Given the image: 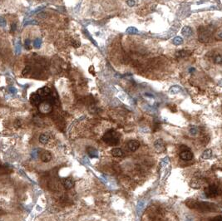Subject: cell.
<instances>
[{
    "label": "cell",
    "mask_w": 222,
    "mask_h": 221,
    "mask_svg": "<svg viewBox=\"0 0 222 221\" xmlns=\"http://www.w3.org/2000/svg\"><path fill=\"white\" fill-rule=\"evenodd\" d=\"M185 205L191 209H196L200 212H215L218 210L215 204L209 202H200L194 199H187Z\"/></svg>",
    "instance_id": "cell-1"
},
{
    "label": "cell",
    "mask_w": 222,
    "mask_h": 221,
    "mask_svg": "<svg viewBox=\"0 0 222 221\" xmlns=\"http://www.w3.org/2000/svg\"><path fill=\"white\" fill-rule=\"evenodd\" d=\"M215 33V28L212 25L201 26L198 30V38L203 43H210L212 39L213 34Z\"/></svg>",
    "instance_id": "cell-2"
},
{
    "label": "cell",
    "mask_w": 222,
    "mask_h": 221,
    "mask_svg": "<svg viewBox=\"0 0 222 221\" xmlns=\"http://www.w3.org/2000/svg\"><path fill=\"white\" fill-rule=\"evenodd\" d=\"M207 60L213 66L222 67V49H213L208 52Z\"/></svg>",
    "instance_id": "cell-3"
},
{
    "label": "cell",
    "mask_w": 222,
    "mask_h": 221,
    "mask_svg": "<svg viewBox=\"0 0 222 221\" xmlns=\"http://www.w3.org/2000/svg\"><path fill=\"white\" fill-rule=\"evenodd\" d=\"M120 134L115 130H109L102 136L103 141L109 145H117L120 142Z\"/></svg>",
    "instance_id": "cell-4"
},
{
    "label": "cell",
    "mask_w": 222,
    "mask_h": 221,
    "mask_svg": "<svg viewBox=\"0 0 222 221\" xmlns=\"http://www.w3.org/2000/svg\"><path fill=\"white\" fill-rule=\"evenodd\" d=\"M204 193L208 198H214L219 194V189L216 185L211 184V185L207 186L204 189Z\"/></svg>",
    "instance_id": "cell-5"
},
{
    "label": "cell",
    "mask_w": 222,
    "mask_h": 221,
    "mask_svg": "<svg viewBox=\"0 0 222 221\" xmlns=\"http://www.w3.org/2000/svg\"><path fill=\"white\" fill-rule=\"evenodd\" d=\"M181 149L182 150L179 154V156L181 160H190L193 158V153L188 149L187 146L185 145H181Z\"/></svg>",
    "instance_id": "cell-6"
},
{
    "label": "cell",
    "mask_w": 222,
    "mask_h": 221,
    "mask_svg": "<svg viewBox=\"0 0 222 221\" xmlns=\"http://www.w3.org/2000/svg\"><path fill=\"white\" fill-rule=\"evenodd\" d=\"M30 101H31V103L34 106L40 105L42 102V97L38 94V93H33L30 97Z\"/></svg>",
    "instance_id": "cell-7"
},
{
    "label": "cell",
    "mask_w": 222,
    "mask_h": 221,
    "mask_svg": "<svg viewBox=\"0 0 222 221\" xmlns=\"http://www.w3.org/2000/svg\"><path fill=\"white\" fill-rule=\"evenodd\" d=\"M154 147H155V150L157 152H162L165 150V143L163 142L161 139H159L154 143Z\"/></svg>",
    "instance_id": "cell-8"
},
{
    "label": "cell",
    "mask_w": 222,
    "mask_h": 221,
    "mask_svg": "<svg viewBox=\"0 0 222 221\" xmlns=\"http://www.w3.org/2000/svg\"><path fill=\"white\" fill-rule=\"evenodd\" d=\"M140 146V142L137 140H132L127 144V147L131 151H136Z\"/></svg>",
    "instance_id": "cell-9"
},
{
    "label": "cell",
    "mask_w": 222,
    "mask_h": 221,
    "mask_svg": "<svg viewBox=\"0 0 222 221\" xmlns=\"http://www.w3.org/2000/svg\"><path fill=\"white\" fill-rule=\"evenodd\" d=\"M39 110H40L41 112H43V113H48V112H50V111H51L52 107H51V106H50V104H49V103L43 102V103L40 104Z\"/></svg>",
    "instance_id": "cell-10"
},
{
    "label": "cell",
    "mask_w": 222,
    "mask_h": 221,
    "mask_svg": "<svg viewBox=\"0 0 222 221\" xmlns=\"http://www.w3.org/2000/svg\"><path fill=\"white\" fill-rule=\"evenodd\" d=\"M62 185H63L65 188L69 189H72V187H73L74 185V182L73 180H72V179H69V178H66V179H63L62 181Z\"/></svg>",
    "instance_id": "cell-11"
},
{
    "label": "cell",
    "mask_w": 222,
    "mask_h": 221,
    "mask_svg": "<svg viewBox=\"0 0 222 221\" xmlns=\"http://www.w3.org/2000/svg\"><path fill=\"white\" fill-rule=\"evenodd\" d=\"M193 33V31L191 29V28L189 27V26H185V27L182 28L181 29V34L184 36V37H190Z\"/></svg>",
    "instance_id": "cell-12"
},
{
    "label": "cell",
    "mask_w": 222,
    "mask_h": 221,
    "mask_svg": "<svg viewBox=\"0 0 222 221\" xmlns=\"http://www.w3.org/2000/svg\"><path fill=\"white\" fill-rule=\"evenodd\" d=\"M202 184H203V182L201 181V180H200V179H195V180H193L191 181L190 186H191L193 189H200Z\"/></svg>",
    "instance_id": "cell-13"
},
{
    "label": "cell",
    "mask_w": 222,
    "mask_h": 221,
    "mask_svg": "<svg viewBox=\"0 0 222 221\" xmlns=\"http://www.w3.org/2000/svg\"><path fill=\"white\" fill-rule=\"evenodd\" d=\"M41 160L43 162H49L52 160V155L50 152L45 151L41 155Z\"/></svg>",
    "instance_id": "cell-14"
},
{
    "label": "cell",
    "mask_w": 222,
    "mask_h": 221,
    "mask_svg": "<svg viewBox=\"0 0 222 221\" xmlns=\"http://www.w3.org/2000/svg\"><path fill=\"white\" fill-rule=\"evenodd\" d=\"M51 93V91L48 87H44L41 89L38 90V94L41 96V97H47V96H49Z\"/></svg>",
    "instance_id": "cell-15"
},
{
    "label": "cell",
    "mask_w": 222,
    "mask_h": 221,
    "mask_svg": "<svg viewBox=\"0 0 222 221\" xmlns=\"http://www.w3.org/2000/svg\"><path fill=\"white\" fill-rule=\"evenodd\" d=\"M189 55H190V52L187 50H181V51L176 52V57L178 58H186V57H188Z\"/></svg>",
    "instance_id": "cell-16"
},
{
    "label": "cell",
    "mask_w": 222,
    "mask_h": 221,
    "mask_svg": "<svg viewBox=\"0 0 222 221\" xmlns=\"http://www.w3.org/2000/svg\"><path fill=\"white\" fill-rule=\"evenodd\" d=\"M111 153L115 157H121L123 155V151H122V150L120 149V148H114V149L112 150Z\"/></svg>",
    "instance_id": "cell-17"
},
{
    "label": "cell",
    "mask_w": 222,
    "mask_h": 221,
    "mask_svg": "<svg viewBox=\"0 0 222 221\" xmlns=\"http://www.w3.org/2000/svg\"><path fill=\"white\" fill-rule=\"evenodd\" d=\"M87 150L88 155H89L91 157H97L98 152H97V150L95 149V148H93V147H88Z\"/></svg>",
    "instance_id": "cell-18"
},
{
    "label": "cell",
    "mask_w": 222,
    "mask_h": 221,
    "mask_svg": "<svg viewBox=\"0 0 222 221\" xmlns=\"http://www.w3.org/2000/svg\"><path fill=\"white\" fill-rule=\"evenodd\" d=\"M49 136L48 135H46V134H42L40 136H39V141H40V143H42V144H47L48 141H49Z\"/></svg>",
    "instance_id": "cell-19"
},
{
    "label": "cell",
    "mask_w": 222,
    "mask_h": 221,
    "mask_svg": "<svg viewBox=\"0 0 222 221\" xmlns=\"http://www.w3.org/2000/svg\"><path fill=\"white\" fill-rule=\"evenodd\" d=\"M211 154H212V151H211V150H205V151H204L202 153L201 155V158L204 160H207L209 159L210 156H211Z\"/></svg>",
    "instance_id": "cell-20"
},
{
    "label": "cell",
    "mask_w": 222,
    "mask_h": 221,
    "mask_svg": "<svg viewBox=\"0 0 222 221\" xmlns=\"http://www.w3.org/2000/svg\"><path fill=\"white\" fill-rule=\"evenodd\" d=\"M172 43H173L174 45H176V46H179V45H181V44L183 43V39H182L181 37H178V36H177V37H175L173 38V40H172Z\"/></svg>",
    "instance_id": "cell-21"
},
{
    "label": "cell",
    "mask_w": 222,
    "mask_h": 221,
    "mask_svg": "<svg viewBox=\"0 0 222 221\" xmlns=\"http://www.w3.org/2000/svg\"><path fill=\"white\" fill-rule=\"evenodd\" d=\"M180 91H181V87H179L178 86H173V87L170 88V92L171 94H176V93L179 92Z\"/></svg>",
    "instance_id": "cell-22"
},
{
    "label": "cell",
    "mask_w": 222,
    "mask_h": 221,
    "mask_svg": "<svg viewBox=\"0 0 222 221\" xmlns=\"http://www.w3.org/2000/svg\"><path fill=\"white\" fill-rule=\"evenodd\" d=\"M126 33H128V34H136V33H138V30L134 27H130L127 29Z\"/></svg>",
    "instance_id": "cell-23"
},
{
    "label": "cell",
    "mask_w": 222,
    "mask_h": 221,
    "mask_svg": "<svg viewBox=\"0 0 222 221\" xmlns=\"http://www.w3.org/2000/svg\"><path fill=\"white\" fill-rule=\"evenodd\" d=\"M42 45V40L40 38H36V39L33 41V47L35 48H40V47Z\"/></svg>",
    "instance_id": "cell-24"
},
{
    "label": "cell",
    "mask_w": 222,
    "mask_h": 221,
    "mask_svg": "<svg viewBox=\"0 0 222 221\" xmlns=\"http://www.w3.org/2000/svg\"><path fill=\"white\" fill-rule=\"evenodd\" d=\"M31 41L29 38H27V39L25 40V43H24V46H25V48L27 49V50H30L31 49Z\"/></svg>",
    "instance_id": "cell-25"
},
{
    "label": "cell",
    "mask_w": 222,
    "mask_h": 221,
    "mask_svg": "<svg viewBox=\"0 0 222 221\" xmlns=\"http://www.w3.org/2000/svg\"><path fill=\"white\" fill-rule=\"evenodd\" d=\"M38 22L35 20H31V21H28L24 23V26H28V25H37Z\"/></svg>",
    "instance_id": "cell-26"
},
{
    "label": "cell",
    "mask_w": 222,
    "mask_h": 221,
    "mask_svg": "<svg viewBox=\"0 0 222 221\" xmlns=\"http://www.w3.org/2000/svg\"><path fill=\"white\" fill-rule=\"evenodd\" d=\"M6 24H7V22L4 18L0 17V27H5Z\"/></svg>",
    "instance_id": "cell-27"
},
{
    "label": "cell",
    "mask_w": 222,
    "mask_h": 221,
    "mask_svg": "<svg viewBox=\"0 0 222 221\" xmlns=\"http://www.w3.org/2000/svg\"><path fill=\"white\" fill-rule=\"evenodd\" d=\"M15 52H16V54H19L21 52V44L19 43H17L16 45V48H15Z\"/></svg>",
    "instance_id": "cell-28"
},
{
    "label": "cell",
    "mask_w": 222,
    "mask_h": 221,
    "mask_svg": "<svg viewBox=\"0 0 222 221\" xmlns=\"http://www.w3.org/2000/svg\"><path fill=\"white\" fill-rule=\"evenodd\" d=\"M127 4L128 5L129 7H133V6H135L136 2H135V0H127Z\"/></svg>",
    "instance_id": "cell-29"
},
{
    "label": "cell",
    "mask_w": 222,
    "mask_h": 221,
    "mask_svg": "<svg viewBox=\"0 0 222 221\" xmlns=\"http://www.w3.org/2000/svg\"><path fill=\"white\" fill-rule=\"evenodd\" d=\"M72 46H73L74 48H78V47H80V45H81V43L77 40H72Z\"/></svg>",
    "instance_id": "cell-30"
},
{
    "label": "cell",
    "mask_w": 222,
    "mask_h": 221,
    "mask_svg": "<svg viewBox=\"0 0 222 221\" xmlns=\"http://www.w3.org/2000/svg\"><path fill=\"white\" fill-rule=\"evenodd\" d=\"M190 132L192 135H196L198 133V128H196V127H192V128H190Z\"/></svg>",
    "instance_id": "cell-31"
},
{
    "label": "cell",
    "mask_w": 222,
    "mask_h": 221,
    "mask_svg": "<svg viewBox=\"0 0 222 221\" xmlns=\"http://www.w3.org/2000/svg\"><path fill=\"white\" fill-rule=\"evenodd\" d=\"M216 37L219 39L222 40V29H219L217 32H216Z\"/></svg>",
    "instance_id": "cell-32"
},
{
    "label": "cell",
    "mask_w": 222,
    "mask_h": 221,
    "mask_svg": "<svg viewBox=\"0 0 222 221\" xmlns=\"http://www.w3.org/2000/svg\"><path fill=\"white\" fill-rule=\"evenodd\" d=\"M210 221H222V216H220V215L215 216V217H214L213 219H211Z\"/></svg>",
    "instance_id": "cell-33"
},
{
    "label": "cell",
    "mask_w": 222,
    "mask_h": 221,
    "mask_svg": "<svg viewBox=\"0 0 222 221\" xmlns=\"http://www.w3.org/2000/svg\"><path fill=\"white\" fill-rule=\"evenodd\" d=\"M9 92L12 93V94H16L17 93V89L14 87H9Z\"/></svg>",
    "instance_id": "cell-34"
},
{
    "label": "cell",
    "mask_w": 222,
    "mask_h": 221,
    "mask_svg": "<svg viewBox=\"0 0 222 221\" xmlns=\"http://www.w3.org/2000/svg\"><path fill=\"white\" fill-rule=\"evenodd\" d=\"M29 70H30V67H26L24 69H23V74L24 75V74H26V73H28V72H29Z\"/></svg>",
    "instance_id": "cell-35"
},
{
    "label": "cell",
    "mask_w": 222,
    "mask_h": 221,
    "mask_svg": "<svg viewBox=\"0 0 222 221\" xmlns=\"http://www.w3.org/2000/svg\"><path fill=\"white\" fill-rule=\"evenodd\" d=\"M16 28H17V24H16V23H12L11 30L13 31V32H14V31L16 30Z\"/></svg>",
    "instance_id": "cell-36"
},
{
    "label": "cell",
    "mask_w": 222,
    "mask_h": 221,
    "mask_svg": "<svg viewBox=\"0 0 222 221\" xmlns=\"http://www.w3.org/2000/svg\"><path fill=\"white\" fill-rule=\"evenodd\" d=\"M15 126H16V127H19L21 126V121L17 120L16 121H15Z\"/></svg>",
    "instance_id": "cell-37"
},
{
    "label": "cell",
    "mask_w": 222,
    "mask_h": 221,
    "mask_svg": "<svg viewBox=\"0 0 222 221\" xmlns=\"http://www.w3.org/2000/svg\"><path fill=\"white\" fill-rule=\"evenodd\" d=\"M187 221H190V220H187Z\"/></svg>",
    "instance_id": "cell-38"
}]
</instances>
